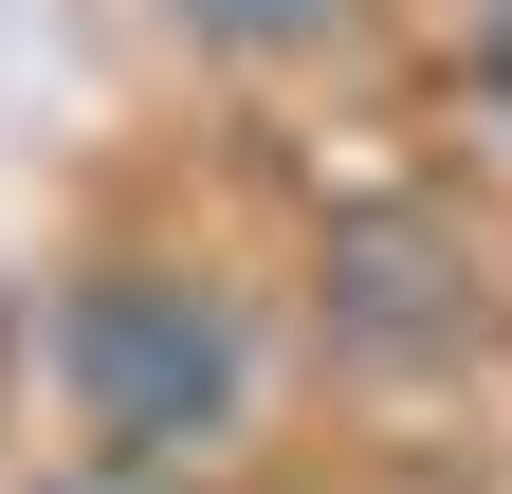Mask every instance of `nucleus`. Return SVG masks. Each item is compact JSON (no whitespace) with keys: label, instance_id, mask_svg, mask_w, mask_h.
I'll list each match as a JSON object with an SVG mask.
<instances>
[{"label":"nucleus","instance_id":"nucleus-1","mask_svg":"<svg viewBox=\"0 0 512 494\" xmlns=\"http://www.w3.org/2000/svg\"><path fill=\"white\" fill-rule=\"evenodd\" d=\"M55 403H74V458L202 476L256 421V312L202 257H92L55 293Z\"/></svg>","mask_w":512,"mask_h":494},{"label":"nucleus","instance_id":"nucleus-2","mask_svg":"<svg viewBox=\"0 0 512 494\" xmlns=\"http://www.w3.org/2000/svg\"><path fill=\"white\" fill-rule=\"evenodd\" d=\"M311 348H330L348 385H458L494 348V257L439 202H348L311 238Z\"/></svg>","mask_w":512,"mask_h":494},{"label":"nucleus","instance_id":"nucleus-3","mask_svg":"<svg viewBox=\"0 0 512 494\" xmlns=\"http://www.w3.org/2000/svg\"><path fill=\"white\" fill-rule=\"evenodd\" d=\"M165 19L202 37V55H330L366 0H165Z\"/></svg>","mask_w":512,"mask_h":494},{"label":"nucleus","instance_id":"nucleus-4","mask_svg":"<svg viewBox=\"0 0 512 494\" xmlns=\"http://www.w3.org/2000/svg\"><path fill=\"white\" fill-rule=\"evenodd\" d=\"M37 494H202V476H147V458H55Z\"/></svg>","mask_w":512,"mask_h":494},{"label":"nucleus","instance_id":"nucleus-5","mask_svg":"<svg viewBox=\"0 0 512 494\" xmlns=\"http://www.w3.org/2000/svg\"><path fill=\"white\" fill-rule=\"evenodd\" d=\"M476 55H494V74H512V0H476Z\"/></svg>","mask_w":512,"mask_h":494}]
</instances>
